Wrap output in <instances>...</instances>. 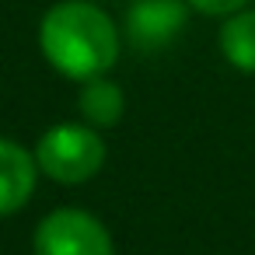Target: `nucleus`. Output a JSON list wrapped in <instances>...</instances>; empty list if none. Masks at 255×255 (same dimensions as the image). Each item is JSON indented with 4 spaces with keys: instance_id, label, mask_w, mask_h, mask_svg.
I'll use <instances>...</instances> for the list:
<instances>
[{
    "instance_id": "nucleus-1",
    "label": "nucleus",
    "mask_w": 255,
    "mask_h": 255,
    "mask_svg": "<svg viewBox=\"0 0 255 255\" xmlns=\"http://www.w3.org/2000/svg\"><path fill=\"white\" fill-rule=\"evenodd\" d=\"M42 56L70 81L105 77L119 60V32L91 0H63L42 14Z\"/></svg>"
},
{
    "instance_id": "nucleus-2",
    "label": "nucleus",
    "mask_w": 255,
    "mask_h": 255,
    "mask_svg": "<svg viewBox=\"0 0 255 255\" xmlns=\"http://www.w3.org/2000/svg\"><path fill=\"white\" fill-rule=\"evenodd\" d=\"M35 164L46 171L53 182L63 185H81L95 178L105 164V140L98 136L95 126L81 123H60L39 136L35 147Z\"/></svg>"
},
{
    "instance_id": "nucleus-3",
    "label": "nucleus",
    "mask_w": 255,
    "mask_h": 255,
    "mask_svg": "<svg viewBox=\"0 0 255 255\" xmlns=\"http://www.w3.org/2000/svg\"><path fill=\"white\" fill-rule=\"evenodd\" d=\"M32 248L35 255H116L105 224L74 206L46 213L35 227Z\"/></svg>"
},
{
    "instance_id": "nucleus-4",
    "label": "nucleus",
    "mask_w": 255,
    "mask_h": 255,
    "mask_svg": "<svg viewBox=\"0 0 255 255\" xmlns=\"http://www.w3.org/2000/svg\"><path fill=\"white\" fill-rule=\"evenodd\" d=\"M185 18H189L185 0H136L126 11V39L140 53H161L178 39Z\"/></svg>"
},
{
    "instance_id": "nucleus-5",
    "label": "nucleus",
    "mask_w": 255,
    "mask_h": 255,
    "mask_svg": "<svg viewBox=\"0 0 255 255\" xmlns=\"http://www.w3.org/2000/svg\"><path fill=\"white\" fill-rule=\"evenodd\" d=\"M35 175H39V164L35 157L7 140V136H0V217H11L18 213L32 192H35Z\"/></svg>"
},
{
    "instance_id": "nucleus-6",
    "label": "nucleus",
    "mask_w": 255,
    "mask_h": 255,
    "mask_svg": "<svg viewBox=\"0 0 255 255\" xmlns=\"http://www.w3.org/2000/svg\"><path fill=\"white\" fill-rule=\"evenodd\" d=\"M77 109L84 116L88 126L95 129H105V126H116L126 112V98H123V88L109 77H91L84 81L81 88V98H77Z\"/></svg>"
},
{
    "instance_id": "nucleus-7",
    "label": "nucleus",
    "mask_w": 255,
    "mask_h": 255,
    "mask_svg": "<svg viewBox=\"0 0 255 255\" xmlns=\"http://www.w3.org/2000/svg\"><path fill=\"white\" fill-rule=\"evenodd\" d=\"M220 53L231 67L255 74V11H238L220 28Z\"/></svg>"
},
{
    "instance_id": "nucleus-8",
    "label": "nucleus",
    "mask_w": 255,
    "mask_h": 255,
    "mask_svg": "<svg viewBox=\"0 0 255 255\" xmlns=\"http://www.w3.org/2000/svg\"><path fill=\"white\" fill-rule=\"evenodd\" d=\"M185 4L189 7H196L199 14H238L245 4H248V0H185Z\"/></svg>"
}]
</instances>
